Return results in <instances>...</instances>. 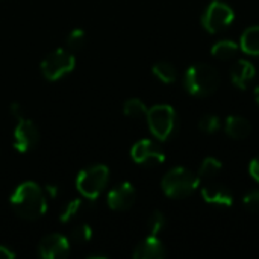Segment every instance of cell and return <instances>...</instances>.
<instances>
[{
  "instance_id": "83f0119b",
  "label": "cell",
  "mask_w": 259,
  "mask_h": 259,
  "mask_svg": "<svg viewBox=\"0 0 259 259\" xmlns=\"http://www.w3.org/2000/svg\"><path fill=\"white\" fill-rule=\"evenodd\" d=\"M11 115L12 117H15V118H21V117H24L23 115V108H21V105L20 103H12L11 105Z\"/></svg>"
},
{
  "instance_id": "d4e9b609",
  "label": "cell",
  "mask_w": 259,
  "mask_h": 259,
  "mask_svg": "<svg viewBox=\"0 0 259 259\" xmlns=\"http://www.w3.org/2000/svg\"><path fill=\"white\" fill-rule=\"evenodd\" d=\"M199 127L205 134H212L220 127V118L217 115H203L199 121Z\"/></svg>"
},
{
  "instance_id": "603a6c76",
  "label": "cell",
  "mask_w": 259,
  "mask_h": 259,
  "mask_svg": "<svg viewBox=\"0 0 259 259\" xmlns=\"http://www.w3.org/2000/svg\"><path fill=\"white\" fill-rule=\"evenodd\" d=\"M85 38H87V35H85V32L82 29L71 30L68 33V36H67V46H68V49H71V50L80 49L85 44Z\"/></svg>"
},
{
  "instance_id": "30bf717a",
  "label": "cell",
  "mask_w": 259,
  "mask_h": 259,
  "mask_svg": "<svg viewBox=\"0 0 259 259\" xmlns=\"http://www.w3.org/2000/svg\"><path fill=\"white\" fill-rule=\"evenodd\" d=\"M39 256L44 259H62L70 253V243L61 234H52L41 240L38 246Z\"/></svg>"
},
{
  "instance_id": "f546056e",
  "label": "cell",
  "mask_w": 259,
  "mask_h": 259,
  "mask_svg": "<svg viewBox=\"0 0 259 259\" xmlns=\"http://www.w3.org/2000/svg\"><path fill=\"white\" fill-rule=\"evenodd\" d=\"M58 191H59V190H58L56 185H47V187H46V193H47L52 199H55V197L58 196Z\"/></svg>"
},
{
  "instance_id": "9c48e42d",
  "label": "cell",
  "mask_w": 259,
  "mask_h": 259,
  "mask_svg": "<svg viewBox=\"0 0 259 259\" xmlns=\"http://www.w3.org/2000/svg\"><path fill=\"white\" fill-rule=\"evenodd\" d=\"M131 156L141 165H159L165 161L162 149L152 140H140L132 146Z\"/></svg>"
},
{
  "instance_id": "7402d4cb",
  "label": "cell",
  "mask_w": 259,
  "mask_h": 259,
  "mask_svg": "<svg viewBox=\"0 0 259 259\" xmlns=\"http://www.w3.org/2000/svg\"><path fill=\"white\" fill-rule=\"evenodd\" d=\"M80 206H82V200H80V199H73V200H70V202L67 203V206L64 208V211L61 212L59 220H61L62 223H68V222L77 214V211L80 209Z\"/></svg>"
},
{
  "instance_id": "4dcf8cb0",
  "label": "cell",
  "mask_w": 259,
  "mask_h": 259,
  "mask_svg": "<svg viewBox=\"0 0 259 259\" xmlns=\"http://www.w3.org/2000/svg\"><path fill=\"white\" fill-rule=\"evenodd\" d=\"M90 259H106V256H103V255H91Z\"/></svg>"
},
{
  "instance_id": "5bb4252c",
  "label": "cell",
  "mask_w": 259,
  "mask_h": 259,
  "mask_svg": "<svg viewBox=\"0 0 259 259\" xmlns=\"http://www.w3.org/2000/svg\"><path fill=\"white\" fill-rule=\"evenodd\" d=\"M256 74V70L253 67L252 62L246 61V59H238L232 68H231V79H232V83L237 85L240 90H246L247 85L252 82V79L255 77Z\"/></svg>"
},
{
  "instance_id": "484cf974",
  "label": "cell",
  "mask_w": 259,
  "mask_h": 259,
  "mask_svg": "<svg viewBox=\"0 0 259 259\" xmlns=\"http://www.w3.org/2000/svg\"><path fill=\"white\" fill-rule=\"evenodd\" d=\"M243 203L250 212H259V190L250 191L249 194H246L243 199Z\"/></svg>"
},
{
  "instance_id": "f1b7e54d",
  "label": "cell",
  "mask_w": 259,
  "mask_h": 259,
  "mask_svg": "<svg viewBox=\"0 0 259 259\" xmlns=\"http://www.w3.org/2000/svg\"><path fill=\"white\" fill-rule=\"evenodd\" d=\"M15 258V253L6 247V246H0V259H12Z\"/></svg>"
},
{
  "instance_id": "52a82bcc",
  "label": "cell",
  "mask_w": 259,
  "mask_h": 259,
  "mask_svg": "<svg viewBox=\"0 0 259 259\" xmlns=\"http://www.w3.org/2000/svg\"><path fill=\"white\" fill-rule=\"evenodd\" d=\"M232 21L234 11L228 3L222 0H212L202 15V26L211 33H217L226 29Z\"/></svg>"
},
{
  "instance_id": "2e32d148",
  "label": "cell",
  "mask_w": 259,
  "mask_h": 259,
  "mask_svg": "<svg viewBox=\"0 0 259 259\" xmlns=\"http://www.w3.org/2000/svg\"><path fill=\"white\" fill-rule=\"evenodd\" d=\"M240 47L244 53L259 56V26H252L241 35Z\"/></svg>"
},
{
  "instance_id": "6da1fadb",
  "label": "cell",
  "mask_w": 259,
  "mask_h": 259,
  "mask_svg": "<svg viewBox=\"0 0 259 259\" xmlns=\"http://www.w3.org/2000/svg\"><path fill=\"white\" fill-rule=\"evenodd\" d=\"M14 212L26 220H36L46 214L47 197L41 187L32 181L20 184L11 196Z\"/></svg>"
},
{
  "instance_id": "e0dca14e",
  "label": "cell",
  "mask_w": 259,
  "mask_h": 259,
  "mask_svg": "<svg viewBox=\"0 0 259 259\" xmlns=\"http://www.w3.org/2000/svg\"><path fill=\"white\" fill-rule=\"evenodd\" d=\"M153 74L164 83H173L178 77V71L175 68L173 64L167 62V61H159L153 65L152 68Z\"/></svg>"
},
{
  "instance_id": "1f68e13d",
  "label": "cell",
  "mask_w": 259,
  "mask_h": 259,
  "mask_svg": "<svg viewBox=\"0 0 259 259\" xmlns=\"http://www.w3.org/2000/svg\"><path fill=\"white\" fill-rule=\"evenodd\" d=\"M255 99H256V102H258L259 105V87H256V90H255Z\"/></svg>"
},
{
  "instance_id": "d6986e66",
  "label": "cell",
  "mask_w": 259,
  "mask_h": 259,
  "mask_svg": "<svg viewBox=\"0 0 259 259\" xmlns=\"http://www.w3.org/2000/svg\"><path fill=\"white\" fill-rule=\"evenodd\" d=\"M222 168H223V165L217 158H206L199 168V178L200 179H212L222 171Z\"/></svg>"
},
{
  "instance_id": "ac0fdd59",
  "label": "cell",
  "mask_w": 259,
  "mask_h": 259,
  "mask_svg": "<svg viewBox=\"0 0 259 259\" xmlns=\"http://www.w3.org/2000/svg\"><path fill=\"white\" fill-rule=\"evenodd\" d=\"M211 52L219 59H231L238 52V44L234 42L232 39H222V41H219L217 44L212 46Z\"/></svg>"
},
{
  "instance_id": "ba28073f",
  "label": "cell",
  "mask_w": 259,
  "mask_h": 259,
  "mask_svg": "<svg viewBox=\"0 0 259 259\" xmlns=\"http://www.w3.org/2000/svg\"><path fill=\"white\" fill-rule=\"evenodd\" d=\"M38 141H39V131L36 124L26 117L18 118V123L14 129V147L20 153H26L32 150L38 144Z\"/></svg>"
},
{
  "instance_id": "7a4b0ae2",
  "label": "cell",
  "mask_w": 259,
  "mask_h": 259,
  "mask_svg": "<svg viewBox=\"0 0 259 259\" xmlns=\"http://www.w3.org/2000/svg\"><path fill=\"white\" fill-rule=\"evenodd\" d=\"M184 85L190 94L196 97H206L219 88L220 74L209 64H196L185 71Z\"/></svg>"
},
{
  "instance_id": "8992f818",
  "label": "cell",
  "mask_w": 259,
  "mask_h": 259,
  "mask_svg": "<svg viewBox=\"0 0 259 259\" xmlns=\"http://www.w3.org/2000/svg\"><path fill=\"white\" fill-rule=\"evenodd\" d=\"M76 65V58L64 50L56 49L55 52L49 53L41 62V73L47 80H59L65 74L71 73Z\"/></svg>"
},
{
  "instance_id": "ffe728a7",
  "label": "cell",
  "mask_w": 259,
  "mask_h": 259,
  "mask_svg": "<svg viewBox=\"0 0 259 259\" xmlns=\"http://www.w3.org/2000/svg\"><path fill=\"white\" fill-rule=\"evenodd\" d=\"M123 111L131 118H141V117L147 115L149 109H147V106L144 105L143 100H140V99H129V100L124 102Z\"/></svg>"
},
{
  "instance_id": "4316f807",
  "label": "cell",
  "mask_w": 259,
  "mask_h": 259,
  "mask_svg": "<svg viewBox=\"0 0 259 259\" xmlns=\"http://www.w3.org/2000/svg\"><path fill=\"white\" fill-rule=\"evenodd\" d=\"M249 171H250L252 178H253L256 182H259V155L256 158L252 159V162H250V165H249Z\"/></svg>"
},
{
  "instance_id": "4fadbf2b",
  "label": "cell",
  "mask_w": 259,
  "mask_h": 259,
  "mask_svg": "<svg viewBox=\"0 0 259 259\" xmlns=\"http://www.w3.org/2000/svg\"><path fill=\"white\" fill-rule=\"evenodd\" d=\"M202 196H203L205 202H208L211 205H217V206H231L234 202L231 190L222 184L206 185L202 190Z\"/></svg>"
},
{
  "instance_id": "44dd1931",
  "label": "cell",
  "mask_w": 259,
  "mask_h": 259,
  "mask_svg": "<svg viewBox=\"0 0 259 259\" xmlns=\"http://www.w3.org/2000/svg\"><path fill=\"white\" fill-rule=\"evenodd\" d=\"M93 237V229L90 225L87 223H82L79 226H76L71 232V238L74 240V243L77 244H83V243H88Z\"/></svg>"
},
{
  "instance_id": "3957f363",
  "label": "cell",
  "mask_w": 259,
  "mask_h": 259,
  "mask_svg": "<svg viewBox=\"0 0 259 259\" xmlns=\"http://www.w3.org/2000/svg\"><path fill=\"white\" fill-rule=\"evenodd\" d=\"M199 182H200L199 175L193 173L188 168L178 167V168L170 170L164 176L161 185H162L164 193L168 197H171V199H184V197H188L190 194H193L197 190Z\"/></svg>"
},
{
  "instance_id": "5b68a950",
  "label": "cell",
  "mask_w": 259,
  "mask_h": 259,
  "mask_svg": "<svg viewBox=\"0 0 259 259\" xmlns=\"http://www.w3.org/2000/svg\"><path fill=\"white\" fill-rule=\"evenodd\" d=\"M108 179H109V170L106 165H93L82 170L77 175L76 187L83 197L90 200H96L100 196V193L105 190Z\"/></svg>"
},
{
  "instance_id": "7c38bea8",
  "label": "cell",
  "mask_w": 259,
  "mask_h": 259,
  "mask_svg": "<svg viewBox=\"0 0 259 259\" xmlns=\"http://www.w3.org/2000/svg\"><path fill=\"white\" fill-rule=\"evenodd\" d=\"M132 256L135 259H161L165 256V247L158 235L149 234V237L135 247Z\"/></svg>"
},
{
  "instance_id": "9a60e30c",
  "label": "cell",
  "mask_w": 259,
  "mask_h": 259,
  "mask_svg": "<svg viewBox=\"0 0 259 259\" xmlns=\"http://www.w3.org/2000/svg\"><path fill=\"white\" fill-rule=\"evenodd\" d=\"M225 131H226V134H228L231 138H234V140H243V138L249 137L252 127H250L249 120H246L244 117L231 115V117H228V120H226Z\"/></svg>"
},
{
  "instance_id": "277c9868",
  "label": "cell",
  "mask_w": 259,
  "mask_h": 259,
  "mask_svg": "<svg viewBox=\"0 0 259 259\" xmlns=\"http://www.w3.org/2000/svg\"><path fill=\"white\" fill-rule=\"evenodd\" d=\"M147 123L149 129L155 138L165 141L168 140L178 127V115L176 111L168 105H156L147 111Z\"/></svg>"
},
{
  "instance_id": "cb8c5ba5",
  "label": "cell",
  "mask_w": 259,
  "mask_h": 259,
  "mask_svg": "<svg viewBox=\"0 0 259 259\" xmlns=\"http://www.w3.org/2000/svg\"><path fill=\"white\" fill-rule=\"evenodd\" d=\"M164 226H165L164 214L159 212V211H155L149 219V232H150V235H158L164 229Z\"/></svg>"
},
{
  "instance_id": "8fae6325",
  "label": "cell",
  "mask_w": 259,
  "mask_h": 259,
  "mask_svg": "<svg viewBox=\"0 0 259 259\" xmlns=\"http://www.w3.org/2000/svg\"><path fill=\"white\" fill-rule=\"evenodd\" d=\"M135 202V188L129 182H123L112 188L108 194V205L114 211H126Z\"/></svg>"
}]
</instances>
